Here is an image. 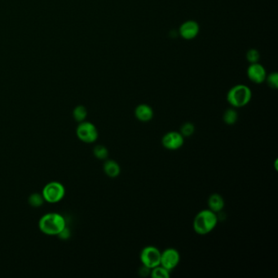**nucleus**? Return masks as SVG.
<instances>
[{"instance_id": "5", "label": "nucleus", "mask_w": 278, "mask_h": 278, "mask_svg": "<svg viewBox=\"0 0 278 278\" xmlns=\"http://www.w3.org/2000/svg\"><path fill=\"white\" fill-rule=\"evenodd\" d=\"M78 139L86 144L96 142L99 137L98 130L92 122L83 121L79 122L76 128Z\"/></svg>"}, {"instance_id": "8", "label": "nucleus", "mask_w": 278, "mask_h": 278, "mask_svg": "<svg viewBox=\"0 0 278 278\" xmlns=\"http://www.w3.org/2000/svg\"><path fill=\"white\" fill-rule=\"evenodd\" d=\"M185 143V137L178 131H169L161 139V144L165 149L168 150H180Z\"/></svg>"}, {"instance_id": "12", "label": "nucleus", "mask_w": 278, "mask_h": 278, "mask_svg": "<svg viewBox=\"0 0 278 278\" xmlns=\"http://www.w3.org/2000/svg\"><path fill=\"white\" fill-rule=\"evenodd\" d=\"M209 210L213 212L219 213L225 208V200L223 197L219 194H212L209 197L208 201Z\"/></svg>"}, {"instance_id": "11", "label": "nucleus", "mask_w": 278, "mask_h": 278, "mask_svg": "<svg viewBox=\"0 0 278 278\" xmlns=\"http://www.w3.org/2000/svg\"><path fill=\"white\" fill-rule=\"evenodd\" d=\"M135 116L140 122H150L154 118V110L149 105L140 104L135 109Z\"/></svg>"}, {"instance_id": "18", "label": "nucleus", "mask_w": 278, "mask_h": 278, "mask_svg": "<svg viewBox=\"0 0 278 278\" xmlns=\"http://www.w3.org/2000/svg\"><path fill=\"white\" fill-rule=\"evenodd\" d=\"M94 156L99 160H106L109 157V150L102 145H96L93 150Z\"/></svg>"}, {"instance_id": "17", "label": "nucleus", "mask_w": 278, "mask_h": 278, "mask_svg": "<svg viewBox=\"0 0 278 278\" xmlns=\"http://www.w3.org/2000/svg\"><path fill=\"white\" fill-rule=\"evenodd\" d=\"M44 199H43L42 194H40V193H34L29 197V204L35 208L42 206V204L44 203Z\"/></svg>"}, {"instance_id": "13", "label": "nucleus", "mask_w": 278, "mask_h": 278, "mask_svg": "<svg viewBox=\"0 0 278 278\" xmlns=\"http://www.w3.org/2000/svg\"><path fill=\"white\" fill-rule=\"evenodd\" d=\"M104 172L110 178H116L120 175L121 167L117 161L112 159H106L103 166Z\"/></svg>"}, {"instance_id": "7", "label": "nucleus", "mask_w": 278, "mask_h": 278, "mask_svg": "<svg viewBox=\"0 0 278 278\" xmlns=\"http://www.w3.org/2000/svg\"><path fill=\"white\" fill-rule=\"evenodd\" d=\"M180 255L175 248H167L161 253L160 265L169 271H172L180 264Z\"/></svg>"}, {"instance_id": "6", "label": "nucleus", "mask_w": 278, "mask_h": 278, "mask_svg": "<svg viewBox=\"0 0 278 278\" xmlns=\"http://www.w3.org/2000/svg\"><path fill=\"white\" fill-rule=\"evenodd\" d=\"M161 251L154 245H148L140 252V259L143 266L152 269L160 265Z\"/></svg>"}, {"instance_id": "21", "label": "nucleus", "mask_w": 278, "mask_h": 278, "mask_svg": "<svg viewBox=\"0 0 278 278\" xmlns=\"http://www.w3.org/2000/svg\"><path fill=\"white\" fill-rule=\"evenodd\" d=\"M267 83L272 88L277 89L278 87V73L274 72L266 77Z\"/></svg>"}, {"instance_id": "16", "label": "nucleus", "mask_w": 278, "mask_h": 278, "mask_svg": "<svg viewBox=\"0 0 278 278\" xmlns=\"http://www.w3.org/2000/svg\"><path fill=\"white\" fill-rule=\"evenodd\" d=\"M171 271L165 269L161 265L155 267L150 270V276L153 278H169Z\"/></svg>"}, {"instance_id": "22", "label": "nucleus", "mask_w": 278, "mask_h": 278, "mask_svg": "<svg viewBox=\"0 0 278 278\" xmlns=\"http://www.w3.org/2000/svg\"><path fill=\"white\" fill-rule=\"evenodd\" d=\"M70 235H71V234H70V229H69L67 227H66V228L57 235V237H58L59 238L61 239V240H68L70 238Z\"/></svg>"}, {"instance_id": "1", "label": "nucleus", "mask_w": 278, "mask_h": 278, "mask_svg": "<svg viewBox=\"0 0 278 278\" xmlns=\"http://www.w3.org/2000/svg\"><path fill=\"white\" fill-rule=\"evenodd\" d=\"M66 227V218L60 213H47L39 221V229L47 236H57Z\"/></svg>"}, {"instance_id": "10", "label": "nucleus", "mask_w": 278, "mask_h": 278, "mask_svg": "<svg viewBox=\"0 0 278 278\" xmlns=\"http://www.w3.org/2000/svg\"><path fill=\"white\" fill-rule=\"evenodd\" d=\"M199 25L196 21H187L180 26V35L186 40H194L199 33Z\"/></svg>"}, {"instance_id": "3", "label": "nucleus", "mask_w": 278, "mask_h": 278, "mask_svg": "<svg viewBox=\"0 0 278 278\" xmlns=\"http://www.w3.org/2000/svg\"><path fill=\"white\" fill-rule=\"evenodd\" d=\"M252 97L250 89L244 84L234 86L227 94V101L234 108L244 107L250 102Z\"/></svg>"}, {"instance_id": "9", "label": "nucleus", "mask_w": 278, "mask_h": 278, "mask_svg": "<svg viewBox=\"0 0 278 278\" xmlns=\"http://www.w3.org/2000/svg\"><path fill=\"white\" fill-rule=\"evenodd\" d=\"M247 76L251 82L256 84H261L266 79V70L258 62L250 64L247 69Z\"/></svg>"}, {"instance_id": "2", "label": "nucleus", "mask_w": 278, "mask_h": 278, "mask_svg": "<svg viewBox=\"0 0 278 278\" xmlns=\"http://www.w3.org/2000/svg\"><path fill=\"white\" fill-rule=\"evenodd\" d=\"M218 224V216L216 213L213 212L209 209L199 211L194 218V231L197 234L204 236L210 234L215 229Z\"/></svg>"}, {"instance_id": "15", "label": "nucleus", "mask_w": 278, "mask_h": 278, "mask_svg": "<svg viewBox=\"0 0 278 278\" xmlns=\"http://www.w3.org/2000/svg\"><path fill=\"white\" fill-rule=\"evenodd\" d=\"M238 119V114L234 109H228L223 115V120L227 125H234Z\"/></svg>"}, {"instance_id": "20", "label": "nucleus", "mask_w": 278, "mask_h": 278, "mask_svg": "<svg viewBox=\"0 0 278 278\" xmlns=\"http://www.w3.org/2000/svg\"><path fill=\"white\" fill-rule=\"evenodd\" d=\"M260 58V52L256 49H250L246 53V59L250 64L257 63Z\"/></svg>"}, {"instance_id": "19", "label": "nucleus", "mask_w": 278, "mask_h": 278, "mask_svg": "<svg viewBox=\"0 0 278 278\" xmlns=\"http://www.w3.org/2000/svg\"><path fill=\"white\" fill-rule=\"evenodd\" d=\"M180 132L184 137H190L195 132V126L192 122H185L180 127Z\"/></svg>"}, {"instance_id": "4", "label": "nucleus", "mask_w": 278, "mask_h": 278, "mask_svg": "<svg viewBox=\"0 0 278 278\" xmlns=\"http://www.w3.org/2000/svg\"><path fill=\"white\" fill-rule=\"evenodd\" d=\"M44 201L50 204L58 203L66 196V188L58 181H51L42 190Z\"/></svg>"}, {"instance_id": "14", "label": "nucleus", "mask_w": 278, "mask_h": 278, "mask_svg": "<svg viewBox=\"0 0 278 278\" xmlns=\"http://www.w3.org/2000/svg\"><path fill=\"white\" fill-rule=\"evenodd\" d=\"M73 117L79 123L83 122L87 117V109L83 105H78L73 110Z\"/></svg>"}]
</instances>
